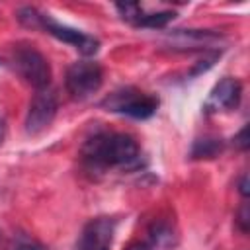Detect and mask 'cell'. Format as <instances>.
Masks as SVG:
<instances>
[{
	"mask_svg": "<svg viewBox=\"0 0 250 250\" xmlns=\"http://www.w3.org/2000/svg\"><path fill=\"white\" fill-rule=\"evenodd\" d=\"M82 156L96 168L125 166L139 158V145L125 133H100L84 143Z\"/></svg>",
	"mask_w": 250,
	"mask_h": 250,
	"instance_id": "6da1fadb",
	"label": "cell"
},
{
	"mask_svg": "<svg viewBox=\"0 0 250 250\" xmlns=\"http://www.w3.org/2000/svg\"><path fill=\"white\" fill-rule=\"evenodd\" d=\"M102 105L107 107V111L125 113L135 119H148L154 115V111L158 107V100L148 94L127 88V90H119V92H113L111 96H107L102 102Z\"/></svg>",
	"mask_w": 250,
	"mask_h": 250,
	"instance_id": "7a4b0ae2",
	"label": "cell"
},
{
	"mask_svg": "<svg viewBox=\"0 0 250 250\" xmlns=\"http://www.w3.org/2000/svg\"><path fill=\"white\" fill-rule=\"evenodd\" d=\"M104 82V70L98 62L78 61L66 70V90L74 100H86L100 90Z\"/></svg>",
	"mask_w": 250,
	"mask_h": 250,
	"instance_id": "3957f363",
	"label": "cell"
},
{
	"mask_svg": "<svg viewBox=\"0 0 250 250\" xmlns=\"http://www.w3.org/2000/svg\"><path fill=\"white\" fill-rule=\"evenodd\" d=\"M14 64L20 72V76L31 84L35 90L47 88L51 82V66L47 62V59L35 51L33 47H21L16 51L14 57Z\"/></svg>",
	"mask_w": 250,
	"mask_h": 250,
	"instance_id": "277c9868",
	"label": "cell"
},
{
	"mask_svg": "<svg viewBox=\"0 0 250 250\" xmlns=\"http://www.w3.org/2000/svg\"><path fill=\"white\" fill-rule=\"evenodd\" d=\"M57 109H59V100H57V94L47 86V88H41L35 92V96L31 98L29 102V107H27V115H25V131L29 135H37L41 131H45L55 115H57Z\"/></svg>",
	"mask_w": 250,
	"mask_h": 250,
	"instance_id": "5b68a950",
	"label": "cell"
},
{
	"mask_svg": "<svg viewBox=\"0 0 250 250\" xmlns=\"http://www.w3.org/2000/svg\"><path fill=\"white\" fill-rule=\"evenodd\" d=\"M41 29H45L47 33H51V35L57 37L59 41H64V43L76 47V49H78L82 55H86V57L94 55V53L98 51V47H100V41H98L96 37L86 35V33H82V31H78V29H74V27L61 25V23H57L55 20H51V18L45 16V14H43V18H41Z\"/></svg>",
	"mask_w": 250,
	"mask_h": 250,
	"instance_id": "8992f818",
	"label": "cell"
},
{
	"mask_svg": "<svg viewBox=\"0 0 250 250\" xmlns=\"http://www.w3.org/2000/svg\"><path fill=\"white\" fill-rule=\"evenodd\" d=\"M113 232H115V223L111 219H105V217L92 219L84 227L76 242V250H109Z\"/></svg>",
	"mask_w": 250,
	"mask_h": 250,
	"instance_id": "52a82bcc",
	"label": "cell"
},
{
	"mask_svg": "<svg viewBox=\"0 0 250 250\" xmlns=\"http://www.w3.org/2000/svg\"><path fill=\"white\" fill-rule=\"evenodd\" d=\"M240 96H242V86L236 78H223L219 80V84L213 88L211 98H209V105L213 107H221V109H234L240 104Z\"/></svg>",
	"mask_w": 250,
	"mask_h": 250,
	"instance_id": "ba28073f",
	"label": "cell"
},
{
	"mask_svg": "<svg viewBox=\"0 0 250 250\" xmlns=\"http://www.w3.org/2000/svg\"><path fill=\"white\" fill-rule=\"evenodd\" d=\"M221 150H223L221 139L205 137V139H197V141L193 143L191 156H193V158H215Z\"/></svg>",
	"mask_w": 250,
	"mask_h": 250,
	"instance_id": "9c48e42d",
	"label": "cell"
},
{
	"mask_svg": "<svg viewBox=\"0 0 250 250\" xmlns=\"http://www.w3.org/2000/svg\"><path fill=\"white\" fill-rule=\"evenodd\" d=\"M148 234H150V244L152 246L166 248L174 242V232H172L170 225H166V223H152L150 229H148Z\"/></svg>",
	"mask_w": 250,
	"mask_h": 250,
	"instance_id": "30bf717a",
	"label": "cell"
},
{
	"mask_svg": "<svg viewBox=\"0 0 250 250\" xmlns=\"http://www.w3.org/2000/svg\"><path fill=\"white\" fill-rule=\"evenodd\" d=\"M174 12L166 10V12H156V14H146V16H141L137 20V25L139 27H150V29H160L164 27L166 23H170L174 20Z\"/></svg>",
	"mask_w": 250,
	"mask_h": 250,
	"instance_id": "8fae6325",
	"label": "cell"
},
{
	"mask_svg": "<svg viewBox=\"0 0 250 250\" xmlns=\"http://www.w3.org/2000/svg\"><path fill=\"white\" fill-rule=\"evenodd\" d=\"M41 18H43V14L29 6H25L18 12V20L27 27H41Z\"/></svg>",
	"mask_w": 250,
	"mask_h": 250,
	"instance_id": "7c38bea8",
	"label": "cell"
},
{
	"mask_svg": "<svg viewBox=\"0 0 250 250\" xmlns=\"http://www.w3.org/2000/svg\"><path fill=\"white\" fill-rule=\"evenodd\" d=\"M115 8L121 14V18L127 20V21H135L137 23V20L143 16L141 14V6L137 2H125V4L121 2V4H115Z\"/></svg>",
	"mask_w": 250,
	"mask_h": 250,
	"instance_id": "4fadbf2b",
	"label": "cell"
},
{
	"mask_svg": "<svg viewBox=\"0 0 250 250\" xmlns=\"http://www.w3.org/2000/svg\"><path fill=\"white\" fill-rule=\"evenodd\" d=\"M236 225H238V229H240L242 232H248V229H250V213H248V205H246V203L238 209Z\"/></svg>",
	"mask_w": 250,
	"mask_h": 250,
	"instance_id": "5bb4252c",
	"label": "cell"
},
{
	"mask_svg": "<svg viewBox=\"0 0 250 250\" xmlns=\"http://www.w3.org/2000/svg\"><path fill=\"white\" fill-rule=\"evenodd\" d=\"M234 145L240 148V150H246L248 148V127H242L240 133L234 137Z\"/></svg>",
	"mask_w": 250,
	"mask_h": 250,
	"instance_id": "9a60e30c",
	"label": "cell"
},
{
	"mask_svg": "<svg viewBox=\"0 0 250 250\" xmlns=\"http://www.w3.org/2000/svg\"><path fill=\"white\" fill-rule=\"evenodd\" d=\"M14 250H43V246L37 244V242H33V240H21V242L16 244Z\"/></svg>",
	"mask_w": 250,
	"mask_h": 250,
	"instance_id": "2e32d148",
	"label": "cell"
},
{
	"mask_svg": "<svg viewBox=\"0 0 250 250\" xmlns=\"http://www.w3.org/2000/svg\"><path fill=\"white\" fill-rule=\"evenodd\" d=\"M238 191H240V195H242V197H248V176H246V174L240 178V184H238Z\"/></svg>",
	"mask_w": 250,
	"mask_h": 250,
	"instance_id": "e0dca14e",
	"label": "cell"
},
{
	"mask_svg": "<svg viewBox=\"0 0 250 250\" xmlns=\"http://www.w3.org/2000/svg\"><path fill=\"white\" fill-rule=\"evenodd\" d=\"M125 250H152V246L146 242H131Z\"/></svg>",
	"mask_w": 250,
	"mask_h": 250,
	"instance_id": "ac0fdd59",
	"label": "cell"
},
{
	"mask_svg": "<svg viewBox=\"0 0 250 250\" xmlns=\"http://www.w3.org/2000/svg\"><path fill=\"white\" fill-rule=\"evenodd\" d=\"M6 131H8V125H6V119L0 115V145L4 143V139H6Z\"/></svg>",
	"mask_w": 250,
	"mask_h": 250,
	"instance_id": "d6986e66",
	"label": "cell"
}]
</instances>
